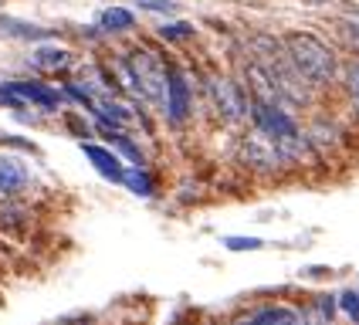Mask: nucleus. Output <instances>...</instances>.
I'll return each instance as SVG.
<instances>
[{
	"mask_svg": "<svg viewBox=\"0 0 359 325\" xmlns=\"http://www.w3.org/2000/svg\"><path fill=\"white\" fill-rule=\"evenodd\" d=\"M281 48H285V55L292 58V64L299 68V75L309 81V85H329V81H336L339 58H336V51H332L325 41L316 38V34L292 31V34H285Z\"/></svg>",
	"mask_w": 359,
	"mask_h": 325,
	"instance_id": "nucleus-1",
	"label": "nucleus"
},
{
	"mask_svg": "<svg viewBox=\"0 0 359 325\" xmlns=\"http://www.w3.org/2000/svg\"><path fill=\"white\" fill-rule=\"evenodd\" d=\"M126 71H129V85H133V92H136L140 99L163 105L170 68L163 64V58L156 51H149V48H133V51L126 55Z\"/></svg>",
	"mask_w": 359,
	"mask_h": 325,
	"instance_id": "nucleus-2",
	"label": "nucleus"
},
{
	"mask_svg": "<svg viewBox=\"0 0 359 325\" xmlns=\"http://www.w3.org/2000/svg\"><path fill=\"white\" fill-rule=\"evenodd\" d=\"M251 112H255V122H258L261 129L278 142V149L285 153V156H295V153L302 149V142L305 139H302L299 125H295V119L285 112V105H281V102L251 99Z\"/></svg>",
	"mask_w": 359,
	"mask_h": 325,
	"instance_id": "nucleus-3",
	"label": "nucleus"
},
{
	"mask_svg": "<svg viewBox=\"0 0 359 325\" xmlns=\"http://www.w3.org/2000/svg\"><path fill=\"white\" fill-rule=\"evenodd\" d=\"M241 160L248 162L251 170L271 173V170H278V162L285 160V153L278 149V142L258 125V129H251V132L241 139Z\"/></svg>",
	"mask_w": 359,
	"mask_h": 325,
	"instance_id": "nucleus-4",
	"label": "nucleus"
},
{
	"mask_svg": "<svg viewBox=\"0 0 359 325\" xmlns=\"http://www.w3.org/2000/svg\"><path fill=\"white\" fill-rule=\"evenodd\" d=\"M210 99L217 105V116L224 122H241L248 105H251V95H244V88L234 85L231 78H210Z\"/></svg>",
	"mask_w": 359,
	"mask_h": 325,
	"instance_id": "nucleus-5",
	"label": "nucleus"
},
{
	"mask_svg": "<svg viewBox=\"0 0 359 325\" xmlns=\"http://www.w3.org/2000/svg\"><path fill=\"white\" fill-rule=\"evenodd\" d=\"M163 105H166V119L173 125H180L190 116V85H187V78L180 75L177 68H170V75H166V99H163Z\"/></svg>",
	"mask_w": 359,
	"mask_h": 325,
	"instance_id": "nucleus-6",
	"label": "nucleus"
},
{
	"mask_svg": "<svg viewBox=\"0 0 359 325\" xmlns=\"http://www.w3.org/2000/svg\"><path fill=\"white\" fill-rule=\"evenodd\" d=\"M31 173L27 166L18 162L14 156H0V197H18L20 190H27Z\"/></svg>",
	"mask_w": 359,
	"mask_h": 325,
	"instance_id": "nucleus-7",
	"label": "nucleus"
},
{
	"mask_svg": "<svg viewBox=\"0 0 359 325\" xmlns=\"http://www.w3.org/2000/svg\"><path fill=\"white\" fill-rule=\"evenodd\" d=\"M81 153L92 160V166L99 170L105 180L112 183H122V177H126V170H122L119 156L112 153V149H105V146H95V142H81Z\"/></svg>",
	"mask_w": 359,
	"mask_h": 325,
	"instance_id": "nucleus-8",
	"label": "nucleus"
},
{
	"mask_svg": "<svg viewBox=\"0 0 359 325\" xmlns=\"http://www.w3.org/2000/svg\"><path fill=\"white\" fill-rule=\"evenodd\" d=\"M251 325H299V312L285 305H268L251 315Z\"/></svg>",
	"mask_w": 359,
	"mask_h": 325,
	"instance_id": "nucleus-9",
	"label": "nucleus"
},
{
	"mask_svg": "<svg viewBox=\"0 0 359 325\" xmlns=\"http://www.w3.org/2000/svg\"><path fill=\"white\" fill-rule=\"evenodd\" d=\"M99 27L102 31H109V34L133 31V27H136V18H133V11H126V7H109V11L99 18Z\"/></svg>",
	"mask_w": 359,
	"mask_h": 325,
	"instance_id": "nucleus-10",
	"label": "nucleus"
},
{
	"mask_svg": "<svg viewBox=\"0 0 359 325\" xmlns=\"http://www.w3.org/2000/svg\"><path fill=\"white\" fill-rule=\"evenodd\" d=\"M31 61L38 64L41 71H61V68H68L72 51H65V48H38Z\"/></svg>",
	"mask_w": 359,
	"mask_h": 325,
	"instance_id": "nucleus-11",
	"label": "nucleus"
},
{
	"mask_svg": "<svg viewBox=\"0 0 359 325\" xmlns=\"http://www.w3.org/2000/svg\"><path fill=\"white\" fill-rule=\"evenodd\" d=\"M0 31H7L11 38H51L48 27H38V24H24V20H11V18H0Z\"/></svg>",
	"mask_w": 359,
	"mask_h": 325,
	"instance_id": "nucleus-12",
	"label": "nucleus"
},
{
	"mask_svg": "<svg viewBox=\"0 0 359 325\" xmlns=\"http://www.w3.org/2000/svg\"><path fill=\"white\" fill-rule=\"evenodd\" d=\"M122 183H126V186H129L136 197H149V193H153V180L142 173L140 166H136V170H129V173L122 177Z\"/></svg>",
	"mask_w": 359,
	"mask_h": 325,
	"instance_id": "nucleus-13",
	"label": "nucleus"
},
{
	"mask_svg": "<svg viewBox=\"0 0 359 325\" xmlns=\"http://www.w3.org/2000/svg\"><path fill=\"white\" fill-rule=\"evenodd\" d=\"M160 38L163 41H187V38H194V27L190 24H163L160 27Z\"/></svg>",
	"mask_w": 359,
	"mask_h": 325,
	"instance_id": "nucleus-14",
	"label": "nucleus"
},
{
	"mask_svg": "<svg viewBox=\"0 0 359 325\" xmlns=\"http://www.w3.org/2000/svg\"><path fill=\"white\" fill-rule=\"evenodd\" d=\"M346 88L359 102V61H349V68H346Z\"/></svg>",
	"mask_w": 359,
	"mask_h": 325,
	"instance_id": "nucleus-15",
	"label": "nucleus"
},
{
	"mask_svg": "<svg viewBox=\"0 0 359 325\" xmlns=\"http://www.w3.org/2000/svg\"><path fill=\"white\" fill-rule=\"evenodd\" d=\"M140 7L153 11V14H173V11H177L173 0H140Z\"/></svg>",
	"mask_w": 359,
	"mask_h": 325,
	"instance_id": "nucleus-16",
	"label": "nucleus"
},
{
	"mask_svg": "<svg viewBox=\"0 0 359 325\" xmlns=\"http://www.w3.org/2000/svg\"><path fill=\"white\" fill-rule=\"evenodd\" d=\"M224 244H227L231 251H258V247H261L258 237H227Z\"/></svg>",
	"mask_w": 359,
	"mask_h": 325,
	"instance_id": "nucleus-17",
	"label": "nucleus"
},
{
	"mask_svg": "<svg viewBox=\"0 0 359 325\" xmlns=\"http://www.w3.org/2000/svg\"><path fill=\"white\" fill-rule=\"evenodd\" d=\"M342 308H346V315L356 322V315H359V291H346V295H342Z\"/></svg>",
	"mask_w": 359,
	"mask_h": 325,
	"instance_id": "nucleus-18",
	"label": "nucleus"
},
{
	"mask_svg": "<svg viewBox=\"0 0 359 325\" xmlns=\"http://www.w3.org/2000/svg\"><path fill=\"white\" fill-rule=\"evenodd\" d=\"M342 27H346V34H349V38H353V41L359 44V20H346Z\"/></svg>",
	"mask_w": 359,
	"mask_h": 325,
	"instance_id": "nucleus-19",
	"label": "nucleus"
},
{
	"mask_svg": "<svg viewBox=\"0 0 359 325\" xmlns=\"http://www.w3.org/2000/svg\"><path fill=\"white\" fill-rule=\"evenodd\" d=\"M234 325H251V319H241V322H234Z\"/></svg>",
	"mask_w": 359,
	"mask_h": 325,
	"instance_id": "nucleus-20",
	"label": "nucleus"
},
{
	"mask_svg": "<svg viewBox=\"0 0 359 325\" xmlns=\"http://www.w3.org/2000/svg\"><path fill=\"white\" fill-rule=\"evenodd\" d=\"M356 325H359V315H356Z\"/></svg>",
	"mask_w": 359,
	"mask_h": 325,
	"instance_id": "nucleus-21",
	"label": "nucleus"
},
{
	"mask_svg": "<svg viewBox=\"0 0 359 325\" xmlns=\"http://www.w3.org/2000/svg\"><path fill=\"white\" fill-rule=\"evenodd\" d=\"M75 325H79V322H75Z\"/></svg>",
	"mask_w": 359,
	"mask_h": 325,
	"instance_id": "nucleus-22",
	"label": "nucleus"
}]
</instances>
